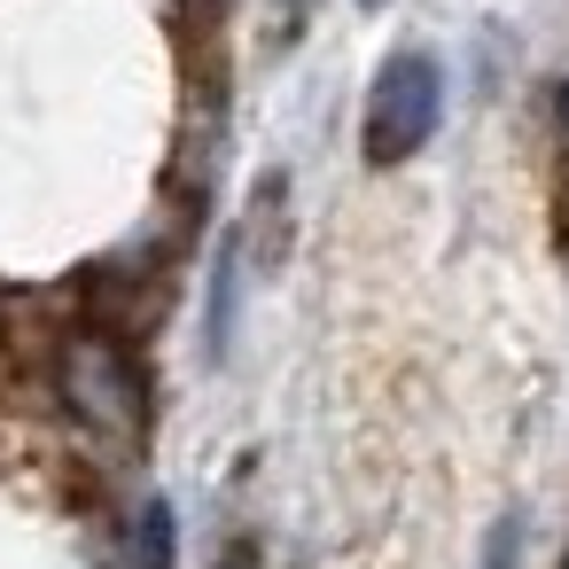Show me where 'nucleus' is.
<instances>
[{"label": "nucleus", "mask_w": 569, "mask_h": 569, "mask_svg": "<svg viewBox=\"0 0 569 569\" xmlns=\"http://www.w3.org/2000/svg\"><path fill=\"white\" fill-rule=\"evenodd\" d=\"M367 9H382V0H367Z\"/></svg>", "instance_id": "obj_4"}, {"label": "nucleus", "mask_w": 569, "mask_h": 569, "mask_svg": "<svg viewBox=\"0 0 569 569\" xmlns=\"http://www.w3.org/2000/svg\"><path fill=\"white\" fill-rule=\"evenodd\" d=\"M234 312H242V234H227L211 250V281H203V359L211 367L234 351Z\"/></svg>", "instance_id": "obj_2"}, {"label": "nucleus", "mask_w": 569, "mask_h": 569, "mask_svg": "<svg viewBox=\"0 0 569 569\" xmlns=\"http://www.w3.org/2000/svg\"><path fill=\"white\" fill-rule=\"evenodd\" d=\"M437 118H445V71H437V56H421V48L390 56L375 71V87H367V157L375 164L421 157L429 133H437Z\"/></svg>", "instance_id": "obj_1"}, {"label": "nucleus", "mask_w": 569, "mask_h": 569, "mask_svg": "<svg viewBox=\"0 0 569 569\" xmlns=\"http://www.w3.org/2000/svg\"><path fill=\"white\" fill-rule=\"evenodd\" d=\"M133 569H172V507L164 499L133 507Z\"/></svg>", "instance_id": "obj_3"}]
</instances>
